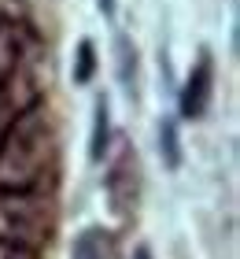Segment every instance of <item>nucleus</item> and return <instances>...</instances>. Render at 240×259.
Wrapping results in <instances>:
<instances>
[{"label":"nucleus","mask_w":240,"mask_h":259,"mask_svg":"<svg viewBox=\"0 0 240 259\" xmlns=\"http://www.w3.org/2000/svg\"><path fill=\"white\" fill-rule=\"evenodd\" d=\"M207 93H211V63L203 60L196 70V81L188 85V97H185V115H200L203 104H207Z\"/></svg>","instance_id":"nucleus-1"},{"label":"nucleus","mask_w":240,"mask_h":259,"mask_svg":"<svg viewBox=\"0 0 240 259\" xmlns=\"http://www.w3.org/2000/svg\"><path fill=\"white\" fill-rule=\"evenodd\" d=\"M107 148V104L96 100V119H92V141H89V156L100 159Z\"/></svg>","instance_id":"nucleus-2"},{"label":"nucleus","mask_w":240,"mask_h":259,"mask_svg":"<svg viewBox=\"0 0 240 259\" xmlns=\"http://www.w3.org/2000/svg\"><path fill=\"white\" fill-rule=\"evenodd\" d=\"M133 70H137L133 49H129L126 37H118V74H122V85H126V89H133Z\"/></svg>","instance_id":"nucleus-3"},{"label":"nucleus","mask_w":240,"mask_h":259,"mask_svg":"<svg viewBox=\"0 0 240 259\" xmlns=\"http://www.w3.org/2000/svg\"><path fill=\"white\" fill-rule=\"evenodd\" d=\"M159 148L166 152V163L177 167V137H174V122H163L159 126Z\"/></svg>","instance_id":"nucleus-4"},{"label":"nucleus","mask_w":240,"mask_h":259,"mask_svg":"<svg viewBox=\"0 0 240 259\" xmlns=\"http://www.w3.org/2000/svg\"><path fill=\"white\" fill-rule=\"evenodd\" d=\"M92 74V45L89 41H81V49H78V70H74V78L78 81H89Z\"/></svg>","instance_id":"nucleus-5"},{"label":"nucleus","mask_w":240,"mask_h":259,"mask_svg":"<svg viewBox=\"0 0 240 259\" xmlns=\"http://www.w3.org/2000/svg\"><path fill=\"white\" fill-rule=\"evenodd\" d=\"M100 8H104V15H115V0H100Z\"/></svg>","instance_id":"nucleus-6"}]
</instances>
